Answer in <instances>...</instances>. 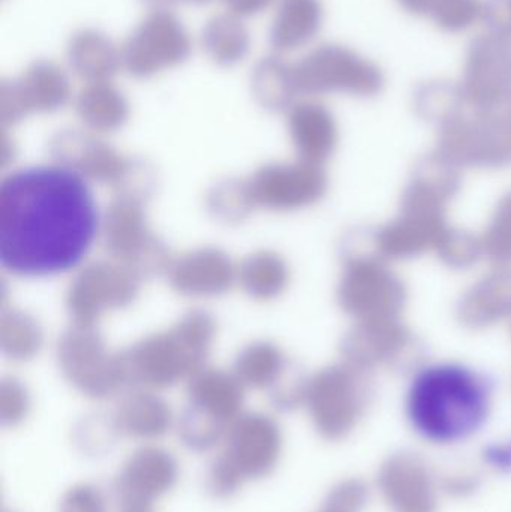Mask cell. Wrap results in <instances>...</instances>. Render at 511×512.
I'll return each instance as SVG.
<instances>
[{"label":"cell","mask_w":511,"mask_h":512,"mask_svg":"<svg viewBox=\"0 0 511 512\" xmlns=\"http://www.w3.org/2000/svg\"><path fill=\"white\" fill-rule=\"evenodd\" d=\"M99 215L89 182L62 165L23 168L0 186V264L15 276L66 273L89 254Z\"/></svg>","instance_id":"6da1fadb"},{"label":"cell","mask_w":511,"mask_h":512,"mask_svg":"<svg viewBox=\"0 0 511 512\" xmlns=\"http://www.w3.org/2000/svg\"><path fill=\"white\" fill-rule=\"evenodd\" d=\"M491 405V387L483 376L461 364H435L411 381L405 411L420 439L450 447L483 429Z\"/></svg>","instance_id":"7a4b0ae2"},{"label":"cell","mask_w":511,"mask_h":512,"mask_svg":"<svg viewBox=\"0 0 511 512\" xmlns=\"http://www.w3.org/2000/svg\"><path fill=\"white\" fill-rule=\"evenodd\" d=\"M215 336L209 313H188L167 331L140 340L123 354L128 381L149 390L189 381L204 369Z\"/></svg>","instance_id":"3957f363"},{"label":"cell","mask_w":511,"mask_h":512,"mask_svg":"<svg viewBox=\"0 0 511 512\" xmlns=\"http://www.w3.org/2000/svg\"><path fill=\"white\" fill-rule=\"evenodd\" d=\"M299 95L350 93L369 96L384 86V72L375 60L348 45L326 42L293 65Z\"/></svg>","instance_id":"277c9868"},{"label":"cell","mask_w":511,"mask_h":512,"mask_svg":"<svg viewBox=\"0 0 511 512\" xmlns=\"http://www.w3.org/2000/svg\"><path fill=\"white\" fill-rule=\"evenodd\" d=\"M57 363L66 381L89 399H110L129 382L123 354L111 352L93 327L66 331L57 345Z\"/></svg>","instance_id":"5b68a950"},{"label":"cell","mask_w":511,"mask_h":512,"mask_svg":"<svg viewBox=\"0 0 511 512\" xmlns=\"http://www.w3.org/2000/svg\"><path fill=\"white\" fill-rule=\"evenodd\" d=\"M122 69L137 80H147L188 62L192 39L171 9H150L120 47Z\"/></svg>","instance_id":"8992f818"},{"label":"cell","mask_w":511,"mask_h":512,"mask_svg":"<svg viewBox=\"0 0 511 512\" xmlns=\"http://www.w3.org/2000/svg\"><path fill=\"white\" fill-rule=\"evenodd\" d=\"M50 155L56 164L80 174L87 182L113 186L119 195L141 197L147 188L140 185L146 170L129 161L116 149L99 140L93 132L65 129L57 132L50 141Z\"/></svg>","instance_id":"52a82bcc"},{"label":"cell","mask_w":511,"mask_h":512,"mask_svg":"<svg viewBox=\"0 0 511 512\" xmlns=\"http://www.w3.org/2000/svg\"><path fill=\"white\" fill-rule=\"evenodd\" d=\"M102 237L114 261L122 262L140 276L167 271L173 261L150 230L141 197L117 195L105 213Z\"/></svg>","instance_id":"ba28073f"},{"label":"cell","mask_w":511,"mask_h":512,"mask_svg":"<svg viewBox=\"0 0 511 512\" xmlns=\"http://www.w3.org/2000/svg\"><path fill=\"white\" fill-rule=\"evenodd\" d=\"M141 276L119 261L84 268L68 291L66 307L78 327H93L111 310L128 306L140 291Z\"/></svg>","instance_id":"9c48e42d"},{"label":"cell","mask_w":511,"mask_h":512,"mask_svg":"<svg viewBox=\"0 0 511 512\" xmlns=\"http://www.w3.org/2000/svg\"><path fill=\"white\" fill-rule=\"evenodd\" d=\"M71 96V80L65 69L53 60H35L20 77L0 84L3 126L17 125L33 113H56Z\"/></svg>","instance_id":"30bf717a"},{"label":"cell","mask_w":511,"mask_h":512,"mask_svg":"<svg viewBox=\"0 0 511 512\" xmlns=\"http://www.w3.org/2000/svg\"><path fill=\"white\" fill-rule=\"evenodd\" d=\"M180 466L165 448L146 445L126 459L114 478L113 495L122 511H152L176 487Z\"/></svg>","instance_id":"8fae6325"},{"label":"cell","mask_w":511,"mask_h":512,"mask_svg":"<svg viewBox=\"0 0 511 512\" xmlns=\"http://www.w3.org/2000/svg\"><path fill=\"white\" fill-rule=\"evenodd\" d=\"M224 456L245 481L269 477L282 456V430L272 417L243 412L228 427Z\"/></svg>","instance_id":"7c38bea8"},{"label":"cell","mask_w":511,"mask_h":512,"mask_svg":"<svg viewBox=\"0 0 511 512\" xmlns=\"http://www.w3.org/2000/svg\"><path fill=\"white\" fill-rule=\"evenodd\" d=\"M318 183L317 174L308 165L282 162L263 165L246 180L254 206L276 212L309 203L317 194Z\"/></svg>","instance_id":"4fadbf2b"},{"label":"cell","mask_w":511,"mask_h":512,"mask_svg":"<svg viewBox=\"0 0 511 512\" xmlns=\"http://www.w3.org/2000/svg\"><path fill=\"white\" fill-rule=\"evenodd\" d=\"M464 87L480 102L511 89V38L485 32L470 42L464 59Z\"/></svg>","instance_id":"5bb4252c"},{"label":"cell","mask_w":511,"mask_h":512,"mask_svg":"<svg viewBox=\"0 0 511 512\" xmlns=\"http://www.w3.org/2000/svg\"><path fill=\"white\" fill-rule=\"evenodd\" d=\"M171 288L186 297H215L233 288L237 268L225 252L206 248L173 259L167 268Z\"/></svg>","instance_id":"9a60e30c"},{"label":"cell","mask_w":511,"mask_h":512,"mask_svg":"<svg viewBox=\"0 0 511 512\" xmlns=\"http://www.w3.org/2000/svg\"><path fill=\"white\" fill-rule=\"evenodd\" d=\"M66 59L71 71L86 83L111 81L122 68V53L116 42L93 27L72 33Z\"/></svg>","instance_id":"2e32d148"},{"label":"cell","mask_w":511,"mask_h":512,"mask_svg":"<svg viewBox=\"0 0 511 512\" xmlns=\"http://www.w3.org/2000/svg\"><path fill=\"white\" fill-rule=\"evenodd\" d=\"M113 420L120 435L143 442L164 438L174 424L170 405L147 390L123 396L114 409Z\"/></svg>","instance_id":"e0dca14e"},{"label":"cell","mask_w":511,"mask_h":512,"mask_svg":"<svg viewBox=\"0 0 511 512\" xmlns=\"http://www.w3.org/2000/svg\"><path fill=\"white\" fill-rule=\"evenodd\" d=\"M245 390L234 372L201 369L188 381L189 405L222 423L231 424L243 414Z\"/></svg>","instance_id":"ac0fdd59"},{"label":"cell","mask_w":511,"mask_h":512,"mask_svg":"<svg viewBox=\"0 0 511 512\" xmlns=\"http://www.w3.org/2000/svg\"><path fill=\"white\" fill-rule=\"evenodd\" d=\"M323 24L321 0H279L269 30L270 47L281 56L300 50L320 35Z\"/></svg>","instance_id":"d6986e66"},{"label":"cell","mask_w":511,"mask_h":512,"mask_svg":"<svg viewBox=\"0 0 511 512\" xmlns=\"http://www.w3.org/2000/svg\"><path fill=\"white\" fill-rule=\"evenodd\" d=\"M75 111L87 131L110 134L119 131L128 122V99L111 81L87 83L75 98Z\"/></svg>","instance_id":"ffe728a7"},{"label":"cell","mask_w":511,"mask_h":512,"mask_svg":"<svg viewBox=\"0 0 511 512\" xmlns=\"http://www.w3.org/2000/svg\"><path fill=\"white\" fill-rule=\"evenodd\" d=\"M201 47L215 65L233 68L248 57L251 33L243 23V18L227 11L215 15L204 24Z\"/></svg>","instance_id":"44dd1931"},{"label":"cell","mask_w":511,"mask_h":512,"mask_svg":"<svg viewBox=\"0 0 511 512\" xmlns=\"http://www.w3.org/2000/svg\"><path fill=\"white\" fill-rule=\"evenodd\" d=\"M251 89L261 107L269 111L290 110L299 95L294 81L293 65L281 54H270L255 65Z\"/></svg>","instance_id":"7402d4cb"},{"label":"cell","mask_w":511,"mask_h":512,"mask_svg":"<svg viewBox=\"0 0 511 512\" xmlns=\"http://www.w3.org/2000/svg\"><path fill=\"white\" fill-rule=\"evenodd\" d=\"M288 129L297 152L312 158L329 149L333 119L323 105L299 102L288 110Z\"/></svg>","instance_id":"603a6c76"},{"label":"cell","mask_w":511,"mask_h":512,"mask_svg":"<svg viewBox=\"0 0 511 512\" xmlns=\"http://www.w3.org/2000/svg\"><path fill=\"white\" fill-rule=\"evenodd\" d=\"M284 352L270 342H255L242 349L234 363V373L246 388L272 390L287 375Z\"/></svg>","instance_id":"cb8c5ba5"},{"label":"cell","mask_w":511,"mask_h":512,"mask_svg":"<svg viewBox=\"0 0 511 512\" xmlns=\"http://www.w3.org/2000/svg\"><path fill=\"white\" fill-rule=\"evenodd\" d=\"M237 280L249 297L260 301L273 300L287 288V264L275 252H255L243 259L237 268Z\"/></svg>","instance_id":"d4e9b609"},{"label":"cell","mask_w":511,"mask_h":512,"mask_svg":"<svg viewBox=\"0 0 511 512\" xmlns=\"http://www.w3.org/2000/svg\"><path fill=\"white\" fill-rule=\"evenodd\" d=\"M44 334L38 321L20 310L3 313L0 346L9 360L29 361L41 351Z\"/></svg>","instance_id":"484cf974"},{"label":"cell","mask_w":511,"mask_h":512,"mask_svg":"<svg viewBox=\"0 0 511 512\" xmlns=\"http://www.w3.org/2000/svg\"><path fill=\"white\" fill-rule=\"evenodd\" d=\"M228 427L230 424L222 423L188 403L177 421V435L188 450L209 453L225 441Z\"/></svg>","instance_id":"4316f807"},{"label":"cell","mask_w":511,"mask_h":512,"mask_svg":"<svg viewBox=\"0 0 511 512\" xmlns=\"http://www.w3.org/2000/svg\"><path fill=\"white\" fill-rule=\"evenodd\" d=\"M207 203L216 218L224 222H237L245 219L254 209L246 182L225 180L213 186L207 195Z\"/></svg>","instance_id":"83f0119b"},{"label":"cell","mask_w":511,"mask_h":512,"mask_svg":"<svg viewBox=\"0 0 511 512\" xmlns=\"http://www.w3.org/2000/svg\"><path fill=\"white\" fill-rule=\"evenodd\" d=\"M117 436L122 435L117 430L113 415L111 417L92 415V417H87L86 420H81L78 423L74 432V442L80 453L96 459V457L111 453L114 444H116Z\"/></svg>","instance_id":"f1b7e54d"},{"label":"cell","mask_w":511,"mask_h":512,"mask_svg":"<svg viewBox=\"0 0 511 512\" xmlns=\"http://www.w3.org/2000/svg\"><path fill=\"white\" fill-rule=\"evenodd\" d=\"M483 0H435L429 20L446 33H464L482 18Z\"/></svg>","instance_id":"f546056e"},{"label":"cell","mask_w":511,"mask_h":512,"mask_svg":"<svg viewBox=\"0 0 511 512\" xmlns=\"http://www.w3.org/2000/svg\"><path fill=\"white\" fill-rule=\"evenodd\" d=\"M245 483L224 454L213 459L204 472V489L215 499L233 498Z\"/></svg>","instance_id":"4dcf8cb0"},{"label":"cell","mask_w":511,"mask_h":512,"mask_svg":"<svg viewBox=\"0 0 511 512\" xmlns=\"http://www.w3.org/2000/svg\"><path fill=\"white\" fill-rule=\"evenodd\" d=\"M30 411V394L23 382L3 379L0 385V421L3 427H17Z\"/></svg>","instance_id":"1f68e13d"},{"label":"cell","mask_w":511,"mask_h":512,"mask_svg":"<svg viewBox=\"0 0 511 512\" xmlns=\"http://www.w3.org/2000/svg\"><path fill=\"white\" fill-rule=\"evenodd\" d=\"M59 512H108L107 498L95 484H75L60 499Z\"/></svg>","instance_id":"d6a6232c"},{"label":"cell","mask_w":511,"mask_h":512,"mask_svg":"<svg viewBox=\"0 0 511 512\" xmlns=\"http://www.w3.org/2000/svg\"><path fill=\"white\" fill-rule=\"evenodd\" d=\"M480 23L486 33L511 38V0H483Z\"/></svg>","instance_id":"836d02e7"},{"label":"cell","mask_w":511,"mask_h":512,"mask_svg":"<svg viewBox=\"0 0 511 512\" xmlns=\"http://www.w3.org/2000/svg\"><path fill=\"white\" fill-rule=\"evenodd\" d=\"M231 14L240 18L255 17L266 11L276 0H221Z\"/></svg>","instance_id":"e575fe53"},{"label":"cell","mask_w":511,"mask_h":512,"mask_svg":"<svg viewBox=\"0 0 511 512\" xmlns=\"http://www.w3.org/2000/svg\"><path fill=\"white\" fill-rule=\"evenodd\" d=\"M396 2L408 14L428 18L435 0H396Z\"/></svg>","instance_id":"d590c367"},{"label":"cell","mask_w":511,"mask_h":512,"mask_svg":"<svg viewBox=\"0 0 511 512\" xmlns=\"http://www.w3.org/2000/svg\"><path fill=\"white\" fill-rule=\"evenodd\" d=\"M150 9H171L176 5H207L213 0H141Z\"/></svg>","instance_id":"8d00e7d4"},{"label":"cell","mask_w":511,"mask_h":512,"mask_svg":"<svg viewBox=\"0 0 511 512\" xmlns=\"http://www.w3.org/2000/svg\"><path fill=\"white\" fill-rule=\"evenodd\" d=\"M122 512H152V511H122Z\"/></svg>","instance_id":"74e56055"}]
</instances>
